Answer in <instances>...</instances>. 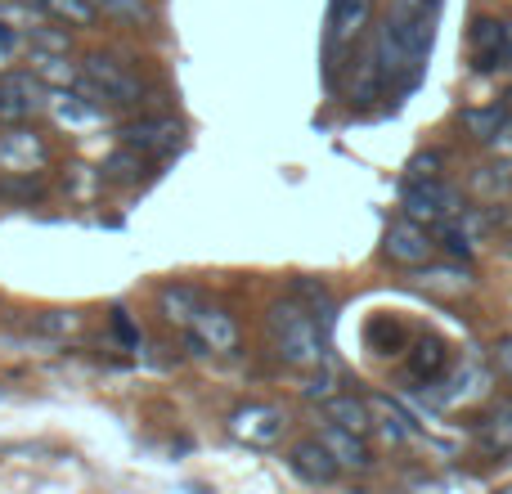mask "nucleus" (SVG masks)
Masks as SVG:
<instances>
[{
	"instance_id": "nucleus-1",
	"label": "nucleus",
	"mask_w": 512,
	"mask_h": 494,
	"mask_svg": "<svg viewBox=\"0 0 512 494\" xmlns=\"http://www.w3.org/2000/svg\"><path fill=\"white\" fill-rule=\"evenodd\" d=\"M270 342L274 351H279L283 364H292V369H319V364H328V328L319 324L315 315H310L306 301H279V306L270 310Z\"/></svg>"
},
{
	"instance_id": "nucleus-2",
	"label": "nucleus",
	"mask_w": 512,
	"mask_h": 494,
	"mask_svg": "<svg viewBox=\"0 0 512 494\" xmlns=\"http://www.w3.org/2000/svg\"><path fill=\"white\" fill-rule=\"evenodd\" d=\"M77 90H86L95 104H113V108H135L144 99V81L135 77L126 63L108 59V54H86L81 59V81Z\"/></svg>"
},
{
	"instance_id": "nucleus-3",
	"label": "nucleus",
	"mask_w": 512,
	"mask_h": 494,
	"mask_svg": "<svg viewBox=\"0 0 512 494\" xmlns=\"http://www.w3.org/2000/svg\"><path fill=\"white\" fill-rule=\"evenodd\" d=\"M463 212H468V207H463V198L454 194L441 176H436V180H405V216H409V221L441 225V230H445V225L459 221Z\"/></svg>"
},
{
	"instance_id": "nucleus-4",
	"label": "nucleus",
	"mask_w": 512,
	"mask_h": 494,
	"mask_svg": "<svg viewBox=\"0 0 512 494\" xmlns=\"http://www.w3.org/2000/svg\"><path fill=\"white\" fill-rule=\"evenodd\" d=\"M45 108H50V90L36 72H0V122H32Z\"/></svg>"
},
{
	"instance_id": "nucleus-5",
	"label": "nucleus",
	"mask_w": 512,
	"mask_h": 494,
	"mask_svg": "<svg viewBox=\"0 0 512 494\" xmlns=\"http://www.w3.org/2000/svg\"><path fill=\"white\" fill-rule=\"evenodd\" d=\"M225 427H230L234 441L252 445V450H270V445L283 441V432H288V414H283L279 405H261V400H252V405H239L230 418H225Z\"/></svg>"
},
{
	"instance_id": "nucleus-6",
	"label": "nucleus",
	"mask_w": 512,
	"mask_h": 494,
	"mask_svg": "<svg viewBox=\"0 0 512 494\" xmlns=\"http://www.w3.org/2000/svg\"><path fill=\"white\" fill-rule=\"evenodd\" d=\"M122 144H131V149L144 153V158H167V153H176L180 144H185V126H180V117H171V113L140 117V122L122 126Z\"/></svg>"
},
{
	"instance_id": "nucleus-7",
	"label": "nucleus",
	"mask_w": 512,
	"mask_h": 494,
	"mask_svg": "<svg viewBox=\"0 0 512 494\" xmlns=\"http://www.w3.org/2000/svg\"><path fill=\"white\" fill-rule=\"evenodd\" d=\"M45 162H50V144H45L27 122L0 131V171H5V176H32V171H41Z\"/></svg>"
},
{
	"instance_id": "nucleus-8",
	"label": "nucleus",
	"mask_w": 512,
	"mask_h": 494,
	"mask_svg": "<svg viewBox=\"0 0 512 494\" xmlns=\"http://www.w3.org/2000/svg\"><path fill=\"white\" fill-rule=\"evenodd\" d=\"M189 346H194V351H212V355H230L234 346H239V324H234V315L221 306H203L198 319L189 324Z\"/></svg>"
},
{
	"instance_id": "nucleus-9",
	"label": "nucleus",
	"mask_w": 512,
	"mask_h": 494,
	"mask_svg": "<svg viewBox=\"0 0 512 494\" xmlns=\"http://www.w3.org/2000/svg\"><path fill=\"white\" fill-rule=\"evenodd\" d=\"M432 247H436L432 234H427L418 221H409V216H405V221H396L387 230V239H382V256H387V261H396V265H414V270H418V265L432 261Z\"/></svg>"
},
{
	"instance_id": "nucleus-10",
	"label": "nucleus",
	"mask_w": 512,
	"mask_h": 494,
	"mask_svg": "<svg viewBox=\"0 0 512 494\" xmlns=\"http://www.w3.org/2000/svg\"><path fill=\"white\" fill-rule=\"evenodd\" d=\"M45 113H50L59 126H68V131H86V126L104 122V104H95V99L77 86L50 90V108H45Z\"/></svg>"
},
{
	"instance_id": "nucleus-11",
	"label": "nucleus",
	"mask_w": 512,
	"mask_h": 494,
	"mask_svg": "<svg viewBox=\"0 0 512 494\" xmlns=\"http://www.w3.org/2000/svg\"><path fill=\"white\" fill-rule=\"evenodd\" d=\"M319 441L328 445V454L337 459V468H346V472H369V468H373L369 445H364V436L351 432V427H342V423H333V418H324V423H319Z\"/></svg>"
},
{
	"instance_id": "nucleus-12",
	"label": "nucleus",
	"mask_w": 512,
	"mask_h": 494,
	"mask_svg": "<svg viewBox=\"0 0 512 494\" xmlns=\"http://www.w3.org/2000/svg\"><path fill=\"white\" fill-rule=\"evenodd\" d=\"M288 468L297 472L301 481H310V486H333L337 472H342L319 436H315V441H297V445H292V450H288Z\"/></svg>"
},
{
	"instance_id": "nucleus-13",
	"label": "nucleus",
	"mask_w": 512,
	"mask_h": 494,
	"mask_svg": "<svg viewBox=\"0 0 512 494\" xmlns=\"http://www.w3.org/2000/svg\"><path fill=\"white\" fill-rule=\"evenodd\" d=\"M203 292L194 288V283H162L158 288V315L167 319V324L176 328H189L198 319V310H203Z\"/></svg>"
},
{
	"instance_id": "nucleus-14",
	"label": "nucleus",
	"mask_w": 512,
	"mask_h": 494,
	"mask_svg": "<svg viewBox=\"0 0 512 494\" xmlns=\"http://www.w3.org/2000/svg\"><path fill=\"white\" fill-rule=\"evenodd\" d=\"M468 50H472V68H477V72L504 68V23H495V18H481V23H472Z\"/></svg>"
},
{
	"instance_id": "nucleus-15",
	"label": "nucleus",
	"mask_w": 512,
	"mask_h": 494,
	"mask_svg": "<svg viewBox=\"0 0 512 494\" xmlns=\"http://www.w3.org/2000/svg\"><path fill=\"white\" fill-rule=\"evenodd\" d=\"M369 9H373V0H333V32H328V45H333V50L351 45L355 36H360V27L369 23Z\"/></svg>"
},
{
	"instance_id": "nucleus-16",
	"label": "nucleus",
	"mask_w": 512,
	"mask_h": 494,
	"mask_svg": "<svg viewBox=\"0 0 512 494\" xmlns=\"http://www.w3.org/2000/svg\"><path fill=\"white\" fill-rule=\"evenodd\" d=\"M369 409H373V427H378L387 441H409V436H418V427H414V418L405 414V409L396 405V400H387V396H373L369 400Z\"/></svg>"
},
{
	"instance_id": "nucleus-17",
	"label": "nucleus",
	"mask_w": 512,
	"mask_h": 494,
	"mask_svg": "<svg viewBox=\"0 0 512 494\" xmlns=\"http://www.w3.org/2000/svg\"><path fill=\"white\" fill-rule=\"evenodd\" d=\"M324 418H333V423H342V427H351V432H360V436H369L373 432V409H369V400H355V396H328L324 400Z\"/></svg>"
},
{
	"instance_id": "nucleus-18",
	"label": "nucleus",
	"mask_w": 512,
	"mask_h": 494,
	"mask_svg": "<svg viewBox=\"0 0 512 494\" xmlns=\"http://www.w3.org/2000/svg\"><path fill=\"white\" fill-rule=\"evenodd\" d=\"M32 72L41 81H50V86H77L81 81V68H72L68 54L59 50H32Z\"/></svg>"
},
{
	"instance_id": "nucleus-19",
	"label": "nucleus",
	"mask_w": 512,
	"mask_h": 494,
	"mask_svg": "<svg viewBox=\"0 0 512 494\" xmlns=\"http://www.w3.org/2000/svg\"><path fill=\"white\" fill-rule=\"evenodd\" d=\"M144 171H149V158H144V153H135L131 144H122L113 158H104V176L117 180V185H140Z\"/></svg>"
},
{
	"instance_id": "nucleus-20",
	"label": "nucleus",
	"mask_w": 512,
	"mask_h": 494,
	"mask_svg": "<svg viewBox=\"0 0 512 494\" xmlns=\"http://www.w3.org/2000/svg\"><path fill=\"white\" fill-rule=\"evenodd\" d=\"M409 369H414V378H436V373L450 369V346L436 342V337H423V342L414 346V355H409Z\"/></svg>"
},
{
	"instance_id": "nucleus-21",
	"label": "nucleus",
	"mask_w": 512,
	"mask_h": 494,
	"mask_svg": "<svg viewBox=\"0 0 512 494\" xmlns=\"http://www.w3.org/2000/svg\"><path fill=\"white\" fill-rule=\"evenodd\" d=\"M27 5H36L41 14L59 18V23H68V27H90L99 18V9L90 5V0H27Z\"/></svg>"
},
{
	"instance_id": "nucleus-22",
	"label": "nucleus",
	"mask_w": 512,
	"mask_h": 494,
	"mask_svg": "<svg viewBox=\"0 0 512 494\" xmlns=\"http://www.w3.org/2000/svg\"><path fill=\"white\" fill-rule=\"evenodd\" d=\"M486 387V373L477 369V364H463L459 373H454V382L445 387V396H441V405H468V400H477V391Z\"/></svg>"
},
{
	"instance_id": "nucleus-23",
	"label": "nucleus",
	"mask_w": 512,
	"mask_h": 494,
	"mask_svg": "<svg viewBox=\"0 0 512 494\" xmlns=\"http://www.w3.org/2000/svg\"><path fill=\"white\" fill-rule=\"evenodd\" d=\"M292 292H297V301H306V306H310V315H315L319 319V324H333V292H328L324 288V283H315V279H297V283H292Z\"/></svg>"
},
{
	"instance_id": "nucleus-24",
	"label": "nucleus",
	"mask_w": 512,
	"mask_h": 494,
	"mask_svg": "<svg viewBox=\"0 0 512 494\" xmlns=\"http://www.w3.org/2000/svg\"><path fill=\"white\" fill-rule=\"evenodd\" d=\"M27 328H36L41 337H72L81 328V315L77 310H41L27 319Z\"/></svg>"
},
{
	"instance_id": "nucleus-25",
	"label": "nucleus",
	"mask_w": 512,
	"mask_h": 494,
	"mask_svg": "<svg viewBox=\"0 0 512 494\" xmlns=\"http://www.w3.org/2000/svg\"><path fill=\"white\" fill-rule=\"evenodd\" d=\"M104 18H117V23H153V5L149 0H90Z\"/></svg>"
},
{
	"instance_id": "nucleus-26",
	"label": "nucleus",
	"mask_w": 512,
	"mask_h": 494,
	"mask_svg": "<svg viewBox=\"0 0 512 494\" xmlns=\"http://www.w3.org/2000/svg\"><path fill=\"white\" fill-rule=\"evenodd\" d=\"M414 283L418 288H445V292H468L472 288L468 270H459V265H450V270H423Z\"/></svg>"
},
{
	"instance_id": "nucleus-27",
	"label": "nucleus",
	"mask_w": 512,
	"mask_h": 494,
	"mask_svg": "<svg viewBox=\"0 0 512 494\" xmlns=\"http://www.w3.org/2000/svg\"><path fill=\"white\" fill-rule=\"evenodd\" d=\"M499 122H504L499 108H486V113H481V108H468V113H463V126H468V135H477V140H490V135L499 131Z\"/></svg>"
},
{
	"instance_id": "nucleus-28",
	"label": "nucleus",
	"mask_w": 512,
	"mask_h": 494,
	"mask_svg": "<svg viewBox=\"0 0 512 494\" xmlns=\"http://www.w3.org/2000/svg\"><path fill=\"white\" fill-rule=\"evenodd\" d=\"M486 436L499 445V450H512V400H508V405H499L495 414H490Z\"/></svg>"
},
{
	"instance_id": "nucleus-29",
	"label": "nucleus",
	"mask_w": 512,
	"mask_h": 494,
	"mask_svg": "<svg viewBox=\"0 0 512 494\" xmlns=\"http://www.w3.org/2000/svg\"><path fill=\"white\" fill-rule=\"evenodd\" d=\"M0 194L32 203V198H41L45 189H41V180H32V176H5V180H0Z\"/></svg>"
},
{
	"instance_id": "nucleus-30",
	"label": "nucleus",
	"mask_w": 512,
	"mask_h": 494,
	"mask_svg": "<svg viewBox=\"0 0 512 494\" xmlns=\"http://www.w3.org/2000/svg\"><path fill=\"white\" fill-rule=\"evenodd\" d=\"M441 167H445L441 153H418V158L409 162V176L405 180H436V176H441Z\"/></svg>"
},
{
	"instance_id": "nucleus-31",
	"label": "nucleus",
	"mask_w": 512,
	"mask_h": 494,
	"mask_svg": "<svg viewBox=\"0 0 512 494\" xmlns=\"http://www.w3.org/2000/svg\"><path fill=\"white\" fill-rule=\"evenodd\" d=\"M27 41H32V50H59V54H68V32H45V27H32V32H27Z\"/></svg>"
},
{
	"instance_id": "nucleus-32",
	"label": "nucleus",
	"mask_w": 512,
	"mask_h": 494,
	"mask_svg": "<svg viewBox=\"0 0 512 494\" xmlns=\"http://www.w3.org/2000/svg\"><path fill=\"white\" fill-rule=\"evenodd\" d=\"M490 153H495L499 162H512V117H504V122H499V131L490 135Z\"/></svg>"
},
{
	"instance_id": "nucleus-33",
	"label": "nucleus",
	"mask_w": 512,
	"mask_h": 494,
	"mask_svg": "<svg viewBox=\"0 0 512 494\" xmlns=\"http://www.w3.org/2000/svg\"><path fill=\"white\" fill-rule=\"evenodd\" d=\"M14 54H18V32L5 23V18H0V68H5Z\"/></svg>"
},
{
	"instance_id": "nucleus-34",
	"label": "nucleus",
	"mask_w": 512,
	"mask_h": 494,
	"mask_svg": "<svg viewBox=\"0 0 512 494\" xmlns=\"http://www.w3.org/2000/svg\"><path fill=\"white\" fill-rule=\"evenodd\" d=\"M113 328H117V333H122V342H140V333H135V324H131V319H126V310H113Z\"/></svg>"
},
{
	"instance_id": "nucleus-35",
	"label": "nucleus",
	"mask_w": 512,
	"mask_h": 494,
	"mask_svg": "<svg viewBox=\"0 0 512 494\" xmlns=\"http://www.w3.org/2000/svg\"><path fill=\"white\" fill-rule=\"evenodd\" d=\"M499 355H504V369L512 373V342H504V346H499Z\"/></svg>"
},
{
	"instance_id": "nucleus-36",
	"label": "nucleus",
	"mask_w": 512,
	"mask_h": 494,
	"mask_svg": "<svg viewBox=\"0 0 512 494\" xmlns=\"http://www.w3.org/2000/svg\"><path fill=\"white\" fill-rule=\"evenodd\" d=\"M504 256H508V261H512V239H508V243H504Z\"/></svg>"
}]
</instances>
